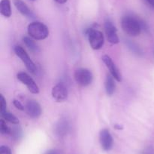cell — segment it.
I'll return each mask as SVG.
<instances>
[{
  "mask_svg": "<svg viewBox=\"0 0 154 154\" xmlns=\"http://www.w3.org/2000/svg\"><path fill=\"white\" fill-rule=\"evenodd\" d=\"M115 79L111 75H108L106 77V79L105 82V91L108 95H112L114 93L116 89V83L114 81Z\"/></svg>",
  "mask_w": 154,
  "mask_h": 154,
  "instance_id": "14",
  "label": "cell"
},
{
  "mask_svg": "<svg viewBox=\"0 0 154 154\" xmlns=\"http://www.w3.org/2000/svg\"><path fill=\"white\" fill-rule=\"evenodd\" d=\"M0 133L2 134H9L11 133V128L8 126L3 119L0 120Z\"/></svg>",
  "mask_w": 154,
  "mask_h": 154,
  "instance_id": "20",
  "label": "cell"
},
{
  "mask_svg": "<svg viewBox=\"0 0 154 154\" xmlns=\"http://www.w3.org/2000/svg\"><path fill=\"white\" fill-rule=\"evenodd\" d=\"M69 129H70V124H69V121L63 119H60L56 125L55 132L59 137H63L67 134V133L69 131Z\"/></svg>",
  "mask_w": 154,
  "mask_h": 154,
  "instance_id": "12",
  "label": "cell"
},
{
  "mask_svg": "<svg viewBox=\"0 0 154 154\" xmlns=\"http://www.w3.org/2000/svg\"><path fill=\"white\" fill-rule=\"evenodd\" d=\"M13 104L14 105V107H16L17 109H18V110H25V107H24L23 105L22 104H21L20 102L19 101H17V100H14L13 101Z\"/></svg>",
  "mask_w": 154,
  "mask_h": 154,
  "instance_id": "23",
  "label": "cell"
},
{
  "mask_svg": "<svg viewBox=\"0 0 154 154\" xmlns=\"http://www.w3.org/2000/svg\"><path fill=\"white\" fill-rule=\"evenodd\" d=\"M90 47L94 50H99L105 43L103 33L95 29H89L87 32Z\"/></svg>",
  "mask_w": 154,
  "mask_h": 154,
  "instance_id": "3",
  "label": "cell"
},
{
  "mask_svg": "<svg viewBox=\"0 0 154 154\" xmlns=\"http://www.w3.org/2000/svg\"><path fill=\"white\" fill-rule=\"evenodd\" d=\"M45 154H60V152L57 149H50V150L47 151Z\"/></svg>",
  "mask_w": 154,
  "mask_h": 154,
  "instance_id": "25",
  "label": "cell"
},
{
  "mask_svg": "<svg viewBox=\"0 0 154 154\" xmlns=\"http://www.w3.org/2000/svg\"><path fill=\"white\" fill-rule=\"evenodd\" d=\"M99 142L102 149L105 151H108L111 149L114 143L113 137L109 130L107 128L101 130L99 133Z\"/></svg>",
  "mask_w": 154,
  "mask_h": 154,
  "instance_id": "8",
  "label": "cell"
},
{
  "mask_svg": "<svg viewBox=\"0 0 154 154\" xmlns=\"http://www.w3.org/2000/svg\"><path fill=\"white\" fill-rule=\"evenodd\" d=\"M102 60H103L104 63H105V64L106 65L107 67H108V69H109L111 75L115 79V80H117V82L121 81V73H120L119 69L117 67L115 63H114V62L113 61L112 59L111 58V57H109L108 55H104L102 56Z\"/></svg>",
  "mask_w": 154,
  "mask_h": 154,
  "instance_id": "11",
  "label": "cell"
},
{
  "mask_svg": "<svg viewBox=\"0 0 154 154\" xmlns=\"http://www.w3.org/2000/svg\"><path fill=\"white\" fill-rule=\"evenodd\" d=\"M25 111L29 117L37 119L42 115V107L37 101L30 100L26 104Z\"/></svg>",
  "mask_w": 154,
  "mask_h": 154,
  "instance_id": "10",
  "label": "cell"
},
{
  "mask_svg": "<svg viewBox=\"0 0 154 154\" xmlns=\"http://www.w3.org/2000/svg\"><path fill=\"white\" fill-rule=\"evenodd\" d=\"M74 78L75 82L82 87L90 85L93 79L91 71L86 68H79L76 69L74 73Z\"/></svg>",
  "mask_w": 154,
  "mask_h": 154,
  "instance_id": "4",
  "label": "cell"
},
{
  "mask_svg": "<svg viewBox=\"0 0 154 154\" xmlns=\"http://www.w3.org/2000/svg\"><path fill=\"white\" fill-rule=\"evenodd\" d=\"M14 4L18 11L22 14L23 16L27 18H34L32 11L27 6V5L22 0H14Z\"/></svg>",
  "mask_w": 154,
  "mask_h": 154,
  "instance_id": "13",
  "label": "cell"
},
{
  "mask_svg": "<svg viewBox=\"0 0 154 154\" xmlns=\"http://www.w3.org/2000/svg\"><path fill=\"white\" fill-rule=\"evenodd\" d=\"M146 1H147V2L148 3L150 6L154 8V0H146Z\"/></svg>",
  "mask_w": 154,
  "mask_h": 154,
  "instance_id": "26",
  "label": "cell"
},
{
  "mask_svg": "<svg viewBox=\"0 0 154 154\" xmlns=\"http://www.w3.org/2000/svg\"><path fill=\"white\" fill-rule=\"evenodd\" d=\"M0 113H1V116L2 117V119H5V121L10 122V123L14 124V125H19L20 121L18 119V118L16 117L14 114H12L11 113L8 111V110L4 112H2Z\"/></svg>",
  "mask_w": 154,
  "mask_h": 154,
  "instance_id": "16",
  "label": "cell"
},
{
  "mask_svg": "<svg viewBox=\"0 0 154 154\" xmlns=\"http://www.w3.org/2000/svg\"><path fill=\"white\" fill-rule=\"evenodd\" d=\"M17 78L19 81H20L23 84L25 85L28 90L32 94H38L39 92V88L35 82L29 76L27 73L24 72H18L17 75Z\"/></svg>",
  "mask_w": 154,
  "mask_h": 154,
  "instance_id": "7",
  "label": "cell"
},
{
  "mask_svg": "<svg viewBox=\"0 0 154 154\" xmlns=\"http://www.w3.org/2000/svg\"><path fill=\"white\" fill-rule=\"evenodd\" d=\"M29 36L36 40H43L49 35L48 27L41 22H32L29 24L27 28Z\"/></svg>",
  "mask_w": 154,
  "mask_h": 154,
  "instance_id": "2",
  "label": "cell"
},
{
  "mask_svg": "<svg viewBox=\"0 0 154 154\" xmlns=\"http://www.w3.org/2000/svg\"><path fill=\"white\" fill-rule=\"evenodd\" d=\"M0 154H11V149L7 146H0Z\"/></svg>",
  "mask_w": 154,
  "mask_h": 154,
  "instance_id": "22",
  "label": "cell"
},
{
  "mask_svg": "<svg viewBox=\"0 0 154 154\" xmlns=\"http://www.w3.org/2000/svg\"><path fill=\"white\" fill-rule=\"evenodd\" d=\"M0 13L5 18H9L11 15L10 0H1L0 2Z\"/></svg>",
  "mask_w": 154,
  "mask_h": 154,
  "instance_id": "15",
  "label": "cell"
},
{
  "mask_svg": "<svg viewBox=\"0 0 154 154\" xmlns=\"http://www.w3.org/2000/svg\"><path fill=\"white\" fill-rule=\"evenodd\" d=\"M23 41L24 44L26 45V47L30 50V51H32V52H35V53L38 52L39 51L38 46L36 45L35 42L31 38H29V36H24V37L23 38Z\"/></svg>",
  "mask_w": 154,
  "mask_h": 154,
  "instance_id": "17",
  "label": "cell"
},
{
  "mask_svg": "<svg viewBox=\"0 0 154 154\" xmlns=\"http://www.w3.org/2000/svg\"><path fill=\"white\" fill-rule=\"evenodd\" d=\"M14 50V52L17 54V56H18L20 58V60L23 62V63L25 64L27 69L29 72H31L32 73H35L37 72V67H36L34 62L30 59L29 56L28 55L26 51L22 47L20 46V45L15 46Z\"/></svg>",
  "mask_w": 154,
  "mask_h": 154,
  "instance_id": "5",
  "label": "cell"
},
{
  "mask_svg": "<svg viewBox=\"0 0 154 154\" xmlns=\"http://www.w3.org/2000/svg\"><path fill=\"white\" fill-rule=\"evenodd\" d=\"M127 46L129 47V49H130L132 52L135 53V54H138V55L142 54V51H141V48H140L139 47L136 45V44L134 43V42L128 40L127 41Z\"/></svg>",
  "mask_w": 154,
  "mask_h": 154,
  "instance_id": "19",
  "label": "cell"
},
{
  "mask_svg": "<svg viewBox=\"0 0 154 154\" xmlns=\"http://www.w3.org/2000/svg\"><path fill=\"white\" fill-rule=\"evenodd\" d=\"M105 31L107 39L111 44H117L119 42V37L117 36V30L115 26L109 20L105 22Z\"/></svg>",
  "mask_w": 154,
  "mask_h": 154,
  "instance_id": "9",
  "label": "cell"
},
{
  "mask_svg": "<svg viewBox=\"0 0 154 154\" xmlns=\"http://www.w3.org/2000/svg\"><path fill=\"white\" fill-rule=\"evenodd\" d=\"M121 27L125 33L131 36H137L143 29H146L145 23L132 15H126L121 20Z\"/></svg>",
  "mask_w": 154,
  "mask_h": 154,
  "instance_id": "1",
  "label": "cell"
},
{
  "mask_svg": "<svg viewBox=\"0 0 154 154\" xmlns=\"http://www.w3.org/2000/svg\"><path fill=\"white\" fill-rule=\"evenodd\" d=\"M51 95L56 101L63 102L68 98L69 91L66 85L63 82H60L53 87Z\"/></svg>",
  "mask_w": 154,
  "mask_h": 154,
  "instance_id": "6",
  "label": "cell"
},
{
  "mask_svg": "<svg viewBox=\"0 0 154 154\" xmlns=\"http://www.w3.org/2000/svg\"><path fill=\"white\" fill-rule=\"evenodd\" d=\"M10 134L14 140H19L23 137L22 128L19 125H15L14 126H13V128H11Z\"/></svg>",
  "mask_w": 154,
  "mask_h": 154,
  "instance_id": "18",
  "label": "cell"
},
{
  "mask_svg": "<svg viewBox=\"0 0 154 154\" xmlns=\"http://www.w3.org/2000/svg\"><path fill=\"white\" fill-rule=\"evenodd\" d=\"M55 1L57 2V3H59V4H64V3H66L68 0H55Z\"/></svg>",
  "mask_w": 154,
  "mask_h": 154,
  "instance_id": "27",
  "label": "cell"
},
{
  "mask_svg": "<svg viewBox=\"0 0 154 154\" xmlns=\"http://www.w3.org/2000/svg\"><path fill=\"white\" fill-rule=\"evenodd\" d=\"M7 110V103L2 95H0V113Z\"/></svg>",
  "mask_w": 154,
  "mask_h": 154,
  "instance_id": "21",
  "label": "cell"
},
{
  "mask_svg": "<svg viewBox=\"0 0 154 154\" xmlns=\"http://www.w3.org/2000/svg\"><path fill=\"white\" fill-rule=\"evenodd\" d=\"M142 154H154V149L151 146H149L144 149Z\"/></svg>",
  "mask_w": 154,
  "mask_h": 154,
  "instance_id": "24",
  "label": "cell"
}]
</instances>
